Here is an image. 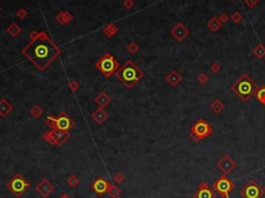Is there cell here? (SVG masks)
I'll use <instances>...</instances> for the list:
<instances>
[{"instance_id": "6da1fadb", "label": "cell", "mask_w": 265, "mask_h": 198, "mask_svg": "<svg viewBox=\"0 0 265 198\" xmlns=\"http://www.w3.org/2000/svg\"><path fill=\"white\" fill-rule=\"evenodd\" d=\"M22 54L39 71H44L61 54L59 47L45 32L31 34V40L22 50Z\"/></svg>"}, {"instance_id": "7a4b0ae2", "label": "cell", "mask_w": 265, "mask_h": 198, "mask_svg": "<svg viewBox=\"0 0 265 198\" xmlns=\"http://www.w3.org/2000/svg\"><path fill=\"white\" fill-rule=\"evenodd\" d=\"M115 76L119 81L123 83L125 87L132 88L140 81L144 76L142 70L132 60H127L125 63L119 67V70L115 73Z\"/></svg>"}, {"instance_id": "3957f363", "label": "cell", "mask_w": 265, "mask_h": 198, "mask_svg": "<svg viewBox=\"0 0 265 198\" xmlns=\"http://www.w3.org/2000/svg\"><path fill=\"white\" fill-rule=\"evenodd\" d=\"M232 89L238 98H240L242 101H248L257 92V86L252 81L251 78H249L246 75H243L239 80L236 81Z\"/></svg>"}, {"instance_id": "277c9868", "label": "cell", "mask_w": 265, "mask_h": 198, "mask_svg": "<svg viewBox=\"0 0 265 198\" xmlns=\"http://www.w3.org/2000/svg\"><path fill=\"white\" fill-rule=\"evenodd\" d=\"M95 67L104 75V77L110 78L112 75H115V73L119 70L120 64L116 60V58H114V56L106 53L95 62Z\"/></svg>"}, {"instance_id": "5b68a950", "label": "cell", "mask_w": 265, "mask_h": 198, "mask_svg": "<svg viewBox=\"0 0 265 198\" xmlns=\"http://www.w3.org/2000/svg\"><path fill=\"white\" fill-rule=\"evenodd\" d=\"M6 186L13 194L16 195L17 197H20L30 188V183L26 181L21 174L17 173L10 178V181L7 183Z\"/></svg>"}, {"instance_id": "8992f818", "label": "cell", "mask_w": 265, "mask_h": 198, "mask_svg": "<svg viewBox=\"0 0 265 198\" xmlns=\"http://www.w3.org/2000/svg\"><path fill=\"white\" fill-rule=\"evenodd\" d=\"M70 134L69 132L61 131L58 129H51L48 132H45L41 138L52 145H60L64 144L70 139Z\"/></svg>"}, {"instance_id": "52a82bcc", "label": "cell", "mask_w": 265, "mask_h": 198, "mask_svg": "<svg viewBox=\"0 0 265 198\" xmlns=\"http://www.w3.org/2000/svg\"><path fill=\"white\" fill-rule=\"evenodd\" d=\"M75 127V121L70 117L69 114L64 111L60 112L58 116H56V124L55 129L61 130V131L70 132V129Z\"/></svg>"}, {"instance_id": "ba28073f", "label": "cell", "mask_w": 265, "mask_h": 198, "mask_svg": "<svg viewBox=\"0 0 265 198\" xmlns=\"http://www.w3.org/2000/svg\"><path fill=\"white\" fill-rule=\"evenodd\" d=\"M210 133H211L210 127L204 121H199L192 127V137L196 140L202 139V138L208 136Z\"/></svg>"}, {"instance_id": "9c48e42d", "label": "cell", "mask_w": 265, "mask_h": 198, "mask_svg": "<svg viewBox=\"0 0 265 198\" xmlns=\"http://www.w3.org/2000/svg\"><path fill=\"white\" fill-rule=\"evenodd\" d=\"M234 185L231 183L230 179H228L225 176H222L221 178H219L216 182V184L213 185V188L216 189V191L219 192L223 197H228L229 192L233 189Z\"/></svg>"}, {"instance_id": "30bf717a", "label": "cell", "mask_w": 265, "mask_h": 198, "mask_svg": "<svg viewBox=\"0 0 265 198\" xmlns=\"http://www.w3.org/2000/svg\"><path fill=\"white\" fill-rule=\"evenodd\" d=\"M35 190L41 195V196L46 198V197L50 196V194L54 191L55 187L51 183H50L49 179L44 178V179H41V181L39 182L38 185H36Z\"/></svg>"}, {"instance_id": "8fae6325", "label": "cell", "mask_w": 265, "mask_h": 198, "mask_svg": "<svg viewBox=\"0 0 265 198\" xmlns=\"http://www.w3.org/2000/svg\"><path fill=\"white\" fill-rule=\"evenodd\" d=\"M241 194L245 198H259L261 196L262 191L254 182L248 184L241 191Z\"/></svg>"}, {"instance_id": "7c38bea8", "label": "cell", "mask_w": 265, "mask_h": 198, "mask_svg": "<svg viewBox=\"0 0 265 198\" xmlns=\"http://www.w3.org/2000/svg\"><path fill=\"white\" fill-rule=\"evenodd\" d=\"M110 185H111V184H110L108 181H106L105 178H96L95 181L93 182L92 190L95 192L96 194L101 196V195H104L107 191H108Z\"/></svg>"}, {"instance_id": "4fadbf2b", "label": "cell", "mask_w": 265, "mask_h": 198, "mask_svg": "<svg viewBox=\"0 0 265 198\" xmlns=\"http://www.w3.org/2000/svg\"><path fill=\"white\" fill-rule=\"evenodd\" d=\"M234 161L231 159L229 156H225L221 159L219 163H217V167H219L224 173H230L233 169L235 168Z\"/></svg>"}, {"instance_id": "5bb4252c", "label": "cell", "mask_w": 265, "mask_h": 198, "mask_svg": "<svg viewBox=\"0 0 265 198\" xmlns=\"http://www.w3.org/2000/svg\"><path fill=\"white\" fill-rule=\"evenodd\" d=\"M171 33L177 41H182L183 38L188 34V30L184 27L183 24L178 23V24H176V26L171 30Z\"/></svg>"}, {"instance_id": "9a60e30c", "label": "cell", "mask_w": 265, "mask_h": 198, "mask_svg": "<svg viewBox=\"0 0 265 198\" xmlns=\"http://www.w3.org/2000/svg\"><path fill=\"white\" fill-rule=\"evenodd\" d=\"M91 116H92V119L98 124H104V121H106L107 119H108V113H107V111L105 110L104 108H101V107L96 109Z\"/></svg>"}, {"instance_id": "2e32d148", "label": "cell", "mask_w": 265, "mask_h": 198, "mask_svg": "<svg viewBox=\"0 0 265 198\" xmlns=\"http://www.w3.org/2000/svg\"><path fill=\"white\" fill-rule=\"evenodd\" d=\"M12 111H13L12 104L6 99H1L0 100V116L6 117Z\"/></svg>"}, {"instance_id": "e0dca14e", "label": "cell", "mask_w": 265, "mask_h": 198, "mask_svg": "<svg viewBox=\"0 0 265 198\" xmlns=\"http://www.w3.org/2000/svg\"><path fill=\"white\" fill-rule=\"evenodd\" d=\"M94 101H95V103L98 104L101 108H105V107H107L110 104L111 99H110V97L106 92H99L98 95H96Z\"/></svg>"}, {"instance_id": "ac0fdd59", "label": "cell", "mask_w": 265, "mask_h": 198, "mask_svg": "<svg viewBox=\"0 0 265 198\" xmlns=\"http://www.w3.org/2000/svg\"><path fill=\"white\" fill-rule=\"evenodd\" d=\"M166 79H167V81L172 85V86H176L178 83L180 82V80H181V77H180V75L178 74L177 72L173 71L166 77Z\"/></svg>"}, {"instance_id": "d6986e66", "label": "cell", "mask_w": 265, "mask_h": 198, "mask_svg": "<svg viewBox=\"0 0 265 198\" xmlns=\"http://www.w3.org/2000/svg\"><path fill=\"white\" fill-rule=\"evenodd\" d=\"M196 198H214V194L209 188L200 189L196 195Z\"/></svg>"}, {"instance_id": "ffe728a7", "label": "cell", "mask_w": 265, "mask_h": 198, "mask_svg": "<svg viewBox=\"0 0 265 198\" xmlns=\"http://www.w3.org/2000/svg\"><path fill=\"white\" fill-rule=\"evenodd\" d=\"M6 30H7V32L13 36V38H16V36H18L21 32H22V29H21V28L19 27V25L16 24V23L10 24L9 27H7Z\"/></svg>"}, {"instance_id": "44dd1931", "label": "cell", "mask_w": 265, "mask_h": 198, "mask_svg": "<svg viewBox=\"0 0 265 198\" xmlns=\"http://www.w3.org/2000/svg\"><path fill=\"white\" fill-rule=\"evenodd\" d=\"M221 26H222V23L220 22V20L216 19V18H211V19L209 20V22L207 23V27L211 31L219 30L220 28H221Z\"/></svg>"}, {"instance_id": "7402d4cb", "label": "cell", "mask_w": 265, "mask_h": 198, "mask_svg": "<svg viewBox=\"0 0 265 198\" xmlns=\"http://www.w3.org/2000/svg\"><path fill=\"white\" fill-rule=\"evenodd\" d=\"M29 112H30L31 115H32L33 117H35V118H38V117H41L44 114L43 108H41L39 105H34L29 110Z\"/></svg>"}, {"instance_id": "603a6c76", "label": "cell", "mask_w": 265, "mask_h": 198, "mask_svg": "<svg viewBox=\"0 0 265 198\" xmlns=\"http://www.w3.org/2000/svg\"><path fill=\"white\" fill-rule=\"evenodd\" d=\"M107 193L109 194V196L111 198H117L118 196L120 195V193H121V191H120L119 188H117L116 186H114V185H110L108 191H107Z\"/></svg>"}, {"instance_id": "cb8c5ba5", "label": "cell", "mask_w": 265, "mask_h": 198, "mask_svg": "<svg viewBox=\"0 0 265 198\" xmlns=\"http://www.w3.org/2000/svg\"><path fill=\"white\" fill-rule=\"evenodd\" d=\"M103 32H104L105 35H107V36H109V38H110V36H113L115 33L117 32V28L115 27L114 25H109L108 27H106L103 30Z\"/></svg>"}, {"instance_id": "d4e9b609", "label": "cell", "mask_w": 265, "mask_h": 198, "mask_svg": "<svg viewBox=\"0 0 265 198\" xmlns=\"http://www.w3.org/2000/svg\"><path fill=\"white\" fill-rule=\"evenodd\" d=\"M67 185L70 187V188H75L77 187L79 184H80V179H79L76 175H70L66 181Z\"/></svg>"}, {"instance_id": "484cf974", "label": "cell", "mask_w": 265, "mask_h": 198, "mask_svg": "<svg viewBox=\"0 0 265 198\" xmlns=\"http://www.w3.org/2000/svg\"><path fill=\"white\" fill-rule=\"evenodd\" d=\"M45 122H46L47 126H49L50 128H51V129H55V124H56V116L49 115L46 118Z\"/></svg>"}, {"instance_id": "4316f807", "label": "cell", "mask_w": 265, "mask_h": 198, "mask_svg": "<svg viewBox=\"0 0 265 198\" xmlns=\"http://www.w3.org/2000/svg\"><path fill=\"white\" fill-rule=\"evenodd\" d=\"M69 88L73 92H75L80 89V84H79V82L76 81V80H72V81L69 83Z\"/></svg>"}, {"instance_id": "83f0119b", "label": "cell", "mask_w": 265, "mask_h": 198, "mask_svg": "<svg viewBox=\"0 0 265 198\" xmlns=\"http://www.w3.org/2000/svg\"><path fill=\"white\" fill-rule=\"evenodd\" d=\"M257 98H258V100L260 103L265 105V87L261 88V89L257 92Z\"/></svg>"}, {"instance_id": "f1b7e54d", "label": "cell", "mask_w": 265, "mask_h": 198, "mask_svg": "<svg viewBox=\"0 0 265 198\" xmlns=\"http://www.w3.org/2000/svg\"><path fill=\"white\" fill-rule=\"evenodd\" d=\"M127 50L131 52L132 54L136 53V52L139 51V46L137 45L136 43H134V41H132L131 44H128V45L127 46Z\"/></svg>"}, {"instance_id": "f546056e", "label": "cell", "mask_w": 265, "mask_h": 198, "mask_svg": "<svg viewBox=\"0 0 265 198\" xmlns=\"http://www.w3.org/2000/svg\"><path fill=\"white\" fill-rule=\"evenodd\" d=\"M254 53L256 54V55H258L259 57H262L265 54V49L263 48V46L260 45L258 46L257 48L255 49V51H254Z\"/></svg>"}, {"instance_id": "4dcf8cb0", "label": "cell", "mask_w": 265, "mask_h": 198, "mask_svg": "<svg viewBox=\"0 0 265 198\" xmlns=\"http://www.w3.org/2000/svg\"><path fill=\"white\" fill-rule=\"evenodd\" d=\"M114 182L116 184H122L124 182V176L121 173H116L114 175Z\"/></svg>"}, {"instance_id": "1f68e13d", "label": "cell", "mask_w": 265, "mask_h": 198, "mask_svg": "<svg viewBox=\"0 0 265 198\" xmlns=\"http://www.w3.org/2000/svg\"><path fill=\"white\" fill-rule=\"evenodd\" d=\"M232 20L234 21L235 23H239L240 21L242 20V16H241L239 13H235V14L232 16Z\"/></svg>"}, {"instance_id": "d6a6232c", "label": "cell", "mask_w": 265, "mask_h": 198, "mask_svg": "<svg viewBox=\"0 0 265 198\" xmlns=\"http://www.w3.org/2000/svg\"><path fill=\"white\" fill-rule=\"evenodd\" d=\"M245 4L248 5L249 7H254L258 3V0H245Z\"/></svg>"}, {"instance_id": "836d02e7", "label": "cell", "mask_w": 265, "mask_h": 198, "mask_svg": "<svg viewBox=\"0 0 265 198\" xmlns=\"http://www.w3.org/2000/svg\"><path fill=\"white\" fill-rule=\"evenodd\" d=\"M17 15H18V17L21 18V19H25V17H26V15H27V13H26L25 9H21L19 12L17 13Z\"/></svg>"}, {"instance_id": "e575fe53", "label": "cell", "mask_w": 265, "mask_h": 198, "mask_svg": "<svg viewBox=\"0 0 265 198\" xmlns=\"http://www.w3.org/2000/svg\"><path fill=\"white\" fill-rule=\"evenodd\" d=\"M228 19H229V17H228V16L226 15V14H222L221 15V17H220V20L222 21V22H227L228 21Z\"/></svg>"}, {"instance_id": "d590c367", "label": "cell", "mask_w": 265, "mask_h": 198, "mask_svg": "<svg viewBox=\"0 0 265 198\" xmlns=\"http://www.w3.org/2000/svg\"><path fill=\"white\" fill-rule=\"evenodd\" d=\"M133 4H134V3H133L132 0H127V1L124 2V5L127 7V9H131V7L133 6Z\"/></svg>"}, {"instance_id": "8d00e7d4", "label": "cell", "mask_w": 265, "mask_h": 198, "mask_svg": "<svg viewBox=\"0 0 265 198\" xmlns=\"http://www.w3.org/2000/svg\"><path fill=\"white\" fill-rule=\"evenodd\" d=\"M59 198H70V197L69 196V195H66V194H62Z\"/></svg>"}, {"instance_id": "74e56055", "label": "cell", "mask_w": 265, "mask_h": 198, "mask_svg": "<svg viewBox=\"0 0 265 198\" xmlns=\"http://www.w3.org/2000/svg\"><path fill=\"white\" fill-rule=\"evenodd\" d=\"M264 191H265V187H264Z\"/></svg>"}, {"instance_id": "f35d334b", "label": "cell", "mask_w": 265, "mask_h": 198, "mask_svg": "<svg viewBox=\"0 0 265 198\" xmlns=\"http://www.w3.org/2000/svg\"><path fill=\"white\" fill-rule=\"evenodd\" d=\"M0 10H1V9H0Z\"/></svg>"}]
</instances>
